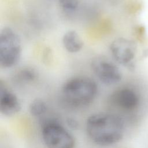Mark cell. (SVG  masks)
<instances>
[{"label":"cell","mask_w":148,"mask_h":148,"mask_svg":"<svg viewBox=\"0 0 148 148\" xmlns=\"http://www.w3.org/2000/svg\"><path fill=\"white\" fill-rule=\"evenodd\" d=\"M88 137L99 146H110L120 142L124 135V123L121 117L114 113H95L87 119Z\"/></svg>","instance_id":"1"},{"label":"cell","mask_w":148,"mask_h":148,"mask_svg":"<svg viewBox=\"0 0 148 148\" xmlns=\"http://www.w3.org/2000/svg\"><path fill=\"white\" fill-rule=\"evenodd\" d=\"M97 91V85L93 80L87 77H76L69 79L64 84L62 94L68 104L80 107L91 103Z\"/></svg>","instance_id":"2"},{"label":"cell","mask_w":148,"mask_h":148,"mask_svg":"<svg viewBox=\"0 0 148 148\" xmlns=\"http://www.w3.org/2000/svg\"><path fill=\"white\" fill-rule=\"evenodd\" d=\"M21 53L20 39L9 27L3 28L0 33V65L10 68L18 61Z\"/></svg>","instance_id":"3"},{"label":"cell","mask_w":148,"mask_h":148,"mask_svg":"<svg viewBox=\"0 0 148 148\" xmlns=\"http://www.w3.org/2000/svg\"><path fill=\"white\" fill-rule=\"evenodd\" d=\"M43 142L47 148H73L75 139L62 125L54 121L45 123L42 130Z\"/></svg>","instance_id":"4"},{"label":"cell","mask_w":148,"mask_h":148,"mask_svg":"<svg viewBox=\"0 0 148 148\" xmlns=\"http://www.w3.org/2000/svg\"><path fill=\"white\" fill-rule=\"evenodd\" d=\"M91 66L96 76L105 84H114L121 80L122 74L120 70L108 59L102 57L95 58L91 62Z\"/></svg>","instance_id":"5"},{"label":"cell","mask_w":148,"mask_h":148,"mask_svg":"<svg viewBox=\"0 0 148 148\" xmlns=\"http://www.w3.org/2000/svg\"><path fill=\"white\" fill-rule=\"evenodd\" d=\"M110 49L113 57L117 62L129 66L135 58L136 47L132 40L125 38H118L112 42Z\"/></svg>","instance_id":"6"},{"label":"cell","mask_w":148,"mask_h":148,"mask_svg":"<svg viewBox=\"0 0 148 148\" xmlns=\"http://www.w3.org/2000/svg\"><path fill=\"white\" fill-rule=\"evenodd\" d=\"M112 104L126 111H132L139 105V98L136 92L129 88H123L116 91L110 97Z\"/></svg>","instance_id":"7"},{"label":"cell","mask_w":148,"mask_h":148,"mask_svg":"<svg viewBox=\"0 0 148 148\" xmlns=\"http://www.w3.org/2000/svg\"><path fill=\"white\" fill-rule=\"evenodd\" d=\"M21 104L17 97L9 90L2 83L0 84V112L7 116H12L21 110Z\"/></svg>","instance_id":"8"},{"label":"cell","mask_w":148,"mask_h":148,"mask_svg":"<svg viewBox=\"0 0 148 148\" xmlns=\"http://www.w3.org/2000/svg\"><path fill=\"white\" fill-rule=\"evenodd\" d=\"M62 43L65 49L70 53L79 51L83 46L82 38L73 30L68 31L64 34L62 37Z\"/></svg>","instance_id":"9"},{"label":"cell","mask_w":148,"mask_h":148,"mask_svg":"<svg viewBox=\"0 0 148 148\" xmlns=\"http://www.w3.org/2000/svg\"><path fill=\"white\" fill-rule=\"evenodd\" d=\"M47 109L46 103L40 99H36L32 101L29 107L30 113L35 117L42 116L47 112Z\"/></svg>","instance_id":"10"},{"label":"cell","mask_w":148,"mask_h":148,"mask_svg":"<svg viewBox=\"0 0 148 148\" xmlns=\"http://www.w3.org/2000/svg\"><path fill=\"white\" fill-rule=\"evenodd\" d=\"M20 80L24 82H31L36 77L35 72L31 69L26 68L21 70L18 74Z\"/></svg>","instance_id":"11"},{"label":"cell","mask_w":148,"mask_h":148,"mask_svg":"<svg viewBox=\"0 0 148 148\" xmlns=\"http://www.w3.org/2000/svg\"><path fill=\"white\" fill-rule=\"evenodd\" d=\"M61 6L66 10H75L78 6V0H58Z\"/></svg>","instance_id":"12"},{"label":"cell","mask_w":148,"mask_h":148,"mask_svg":"<svg viewBox=\"0 0 148 148\" xmlns=\"http://www.w3.org/2000/svg\"><path fill=\"white\" fill-rule=\"evenodd\" d=\"M68 122L69 125H70V126H71V127H72V128H76V127L77 125V123H76V121L75 120L69 119L68 120Z\"/></svg>","instance_id":"13"}]
</instances>
